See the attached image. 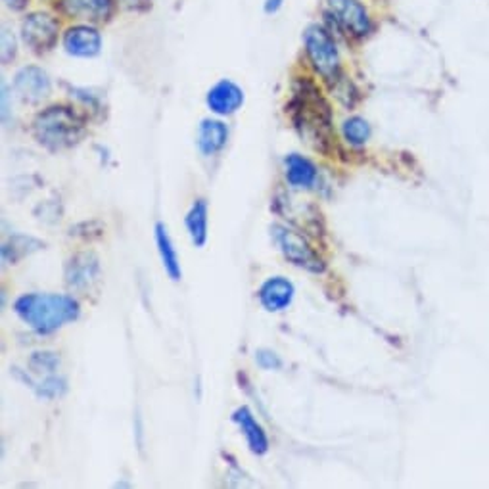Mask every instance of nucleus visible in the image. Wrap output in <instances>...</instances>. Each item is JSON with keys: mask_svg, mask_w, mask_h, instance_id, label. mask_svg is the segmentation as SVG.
I'll return each instance as SVG.
<instances>
[{"mask_svg": "<svg viewBox=\"0 0 489 489\" xmlns=\"http://www.w3.org/2000/svg\"><path fill=\"white\" fill-rule=\"evenodd\" d=\"M290 118L303 141L310 143L315 150H328L332 143V114L330 106L320 96L313 81L300 79L293 85Z\"/></svg>", "mask_w": 489, "mask_h": 489, "instance_id": "nucleus-1", "label": "nucleus"}, {"mask_svg": "<svg viewBox=\"0 0 489 489\" xmlns=\"http://www.w3.org/2000/svg\"><path fill=\"white\" fill-rule=\"evenodd\" d=\"M13 311L37 334H52L81 315V305L65 293H23L13 301Z\"/></svg>", "mask_w": 489, "mask_h": 489, "instance_id": "nucleus-2", "label": "nucleus"}, {"mask_svg": "<svg viewBox=\"0 0 489 489\" xmlns=\"http://www.w3.org/2000/svg\"><path fill=\"white\" fill-rule=\"evenodd\" d=\"M33 135L40 146L50 152H62L81 143L85 135V119L74 108L50 106L35 118Z\"/></svg>", "mask_w": 489, "mask_h": 489, "instance_id": "nucleus-3", "label": "nucleus"}, {"mask_svg": "<svg viewBox=\"0 0 489 489\" xmlns=\"http://www.w3.org/2000/svg\"><path fill=\"white\" fill-rule=\"evenodd\" d=\"M305 52L310 56V62L313 64L315 72L327 81L340 79V54L336 43L320 25L307 27L303 35Z\"/></svg>", "mask_w": 489, "mask_h": 489, "instance_id": "nucleus-4", "label": "nucleus"}, {"mask_svg": "<svg viewBox=\"0 0 489 489\" xmlns=\"http://www.w3.org/2000/svg\"><path fill=\"white\" fill-rule=\"evenodd\" d=\"M271 236L276 248L281 249V254L300 269H305L310 273H323L325 263L317 256V251L311 248V244L305 240V236L296 232L284 225H273Z\"/></svg>", "mask_w": 489, "mask_h": 489, "instance_id": "nucleus-5", "label": "nucleus"}, {"mask_svg": "<svg viewBox=\"0 0 489 489\" xmlns=\"http://www.w3.org/2000/svg\"><path fill=\"white\" fill-rule=\"evenodd\" d=\"M64 278L69 290L85 293L100 281V261L92 251H79L65 261Z\"/></svg>", "mask_w": 489, "mask_h": 489, "instance_id": "nucleus-6", "label": "nucleus"}, {"mask_svg": "<svg viewBox=\"0 0 489 489\" xmlns=\"http://www.w3.org/2000/svg\"><path fill=\"white\" fill-rule=\"evenodd\" d=\"M22 35L33 52H48L58 40V23L48 13H31L23 20Z\"/></svg>", "mask_w": 489, "mask_h": 489, "instance_id": "nucleus-7", "label": "nucleus"}, {"mask_svg": "<svg viewBox=\"0 0 489 489\" xmlns=\"http://www.w3.org/2000/svg\"><path fill=\"white\" fill-rule=\"evenodd\" d=\"M332 18L352 37H365L371 33V18L359 0H328Z\"/></svg>", "mask_w": 489, "mask_h": 489, "instance_id": "nucleus-8", "label": "nucleus"}, {"mask_svg": "<svg viewBox=\"0 0 489 489\" xmlns=\"http://www.w3.org/2000/svg\"><path fill=\"white\" fill-rule=\"evenodd\" d=\"M293 296H296V288L284 276H271L265 281L258 292L259 303L265 311L278 313L284 311L292 305Z\"/></svg>", "mask_w": 489, "mask_h": 489, "instance_id": "nucleus-9", "label": "nucleus"}, {"mask_svg": "<svg viewBox=\"0 0 489 489\" xmlns=\"http://www.w3.org/2000/svg\"><path fill=\"white\" fill-rule=\"evenodd\" d=\"M13 87H16L18 94L25 102L37 104L50 94V79L47 72H43L40 67L27 65L18 72L16 81H13Z\"/></svg>", "mask_w": 489, "mask_h": 489, "instance_id": "nucleus-10", "label": "nucleus"}, {"mask_svg": "<svg viewBox=\"0 0 489 489\" xmlns=\"http://www.w3.org/2000/svg\"><path fill=\"white\" fill-rule=\"evenodd\" d=\"M244 104V91L236 83L223 79L207 92V106L217 116H231Z\"/></svg>", "mask_w": 489, "mask_h": 489, "instance_id": "nucleus-11", "label": "nucleus"}, {"mask_svg": "<svg viewBox=\"0 0 489 489\" xmlns=\"http://www.w3.org/2000/svg\"><path fill=\"white\" fill-rule=\"evenodd\" d=\"M65 50L77 58H92L102 48V37L94 27L75 25L64 35Z\"/></svg>", "mask_w": 489, "mask_h": 489, "instance_id": "nucleus-12", "label": "nucleus"}, {"mask_svg": "<svg viewBox=\"0 0 489 489\" xmlns=\"http://www.w3.org/2000/svg\"><path fill=\"white\" fill-rule=\"evenodd\" d=\"M232 423L239 424L242 436L246 438V443L249 451L254 455H265L269 451V438L265 434L263 426L258 423L254 413L249 407H239L232 413Z\"/></svg>", "mask_w": 489, "mask_h": 489, "instance_id": "nucleus-13", "label": "nucleus"}, {"mask_svg": "<svg viewBox=\"0 0 489 489\" xmlns=\"http://www.w3.org/2000/svg\"><path fill=\"white\" fill-rule=\"evenodd\" d=\"M284 167H286V180L292 188L307 190L315 187L319 179V170L311 160L300 156V153H290V156H286L284 160Z\"/></svg>", "mask_w": 489, "mask_h": 489, "instance_id": "nucleus-14", "label": "nucleus"}, {"mask_svg": "<svg viewBox=\"0 0 489 489\" xmlns=\"http://www.w3.org/2000/svg\"><path fill=\"white\" fill-rule=\"evenodd\" d=\"M229 141V127L223 121L217 119H204L198 127V150L204 156H215L223 148L227 146Z\"/></svg>", "mask_w": 489, "mask_h": 489, "instance_id": "nucleus-15", "label": "nucleus"}, {"mask_svg": "<svg viewBox=\"0 0 489 489\" xmlns=\"http://www.w3.org/2000/svg\"><path fill=\"white\" fill-rule=\"evenodd\" d=\"M153 236H156V246H158V254L162 258V265L167 273V276L171 278L173 283H179L183 278V269H180V259L177 254V248L171 240L170 232H167V227L163 223H158L156 229H153Z\"/></svg>", "mask_w": 489, "mask_h": 489, "instance_id": "nucleus-16", "label": "nucleus"}, {"mask_svg": "<svg viewBox=\"0 0 489 489\" xmlns=\"http://www.w3.org/2000/svg\"><path fill=\"white\" fill-rule=\"evenodd\" d=\"M185 227L188 231L190 240L196 248H204L207 242V231H209V214H207V202L196 200L188 214L185 217Z\"/></svg>", "mask_w": 489, "mask_h": 489, "instance_id": "nucleus-17", "label": "nucleus"}, {"mask_svg": "<svg viewBox=\"0 0 489 489\" xmlns=\"http://www.w3.org/2000/svg\"><path fill=\"white\" fill-rule=\"evenodd\" d=\"M64 8L74 18L102 22L109 16L111 0H64Z\"/></svg>", "mask_w": 489, "mask_h": 489, "instance_id": "nucleus-18", "label": "nucleus"}, {"mask_svg": "<svg viewBox=\"0 0 489 489\" xmlns=\"http://www.w3.org/2000/svg\"><path fill=\"white\" fill-rule=\"evenodd\" d=\"M45 248V242H40L33 236H23V234H16L12 236L8 242H4L3 246V259L6 263H16L20 259H23L25 256L33 254V251Z\"/></svg>", "mask_w": 489, "mask_h": 489, "instance_id": "nucleus-19", "label": "nucleus"}, {"mask_svg": "<svg viewBox=\"0 0 489 489\" xmlns=\"http://www.w3.org/2000/svg\"><path fill=\"white\" fill-rule=\"evenodd\" d=\"M342 133L352 146H362L371 138V125L362 118H349L342 125Z\"/></svg>", "mask_w": 489, "mask_h": 489, "instance_id": "nucleus-20", "label": "nucleus"}, {"mask_svg": "<svg viewBox=\"0 0 489 489\" xmlns=\"http://www.w3.org/2000/svg\"><path fill=\"white\" fill-rule=\"evenodd\" d=\"M33 389H35V394L39 397H43V399H56V397H60V396L65 394L67 384H65L64 379H60V376L48 374L43 382L35 384Z\"/></svg>", "mask_w": 489, "mask_h": 489, "instance_id": "nucleus-21", "label": "nucleus"}, {"mask_svg": "<svg viewBox=\"0 0 489 489\" xmlns=\"http://www.w3.org/2000/svg\"><path fill=\"white\" fill-rule=\"evenodd\" d=\"M30 367L35 372L52 374L54 371H58V367H60V357L56 354H52V352H39V354H33V357L30 361Z\"/></svg>", "mask_w": 489, "mask_h": 489, "instance_id": "nucleus-22", "label": "nucleus"}, {"mask_svg": "<svg viewBox=\"0 0 489 489\" xmlns=\"http://www.w3.org/2000/svg\"><path fill=\"white\" fill-rule=\"evenodd\" d=\"M256 361L263 371H278L283 367L281 357H278L275 352H271V349H258Z\"/></svg>", "mask_w": 489, "mask_h": 489, "instance_id": "nucleus-23", "label": "nucleus"}, {"mask_svg": "<svg viewBox=\"0 0 489 489\" xmlns=\"http://www.w3.org/2000/svg\"><path fill=\"white\" fill-rule=\"evenodd\" d=\"M121 3L129 8H144L148 4V0H121Z\"/></svg>", "mask_w": 489, "mask_h": 489, "instance_id": "nucleus-24", "label": "nucleus"}, {"mask_svg": "<svg viewBox=\"0 0 489 489\" xmlns=\"http://www.w3.org/2000/svg\"><path fill=\"white\" fill-rule=\"evenodd\" d=\"M281 4H283V0H267V4H265V10H267L269 13L276 12L278 8H281Z\"/></svg>", "mask_w": 489, "mask_h": 489, "instance_id": "nucleus-25", "label": "nucleus"}, {"mask_svg": "<svg viewBox=\"0 0 489 489\" xmlns=\"http://www.w3.org/2000/svg\"><path fill=\"white\" fill-rule=\"evenodd\" d=\"M6 4H8L12 10H22V8H25L27 0H6Z\"/></svg>", "mask_w": 489, "mask_h": 489, "instance_id": "nucleus-26", "label": "nucleus"}]
</instances>
